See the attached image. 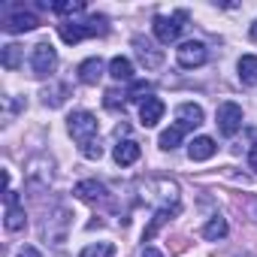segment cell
I'll use <instances>...</instances> for the list:
<instances>
[{"label": "cell", "instance_id": "2", "mask_svg": "<svg viewBox=\"0 0 257 257\" xmlns=\"http://www.w3.org/2000/svg\"><path fill=\"white\" fill-rule=\"evenodd\" d=\"M109 28H106V19L103 16H94V19H88V22H61L58 25V34H61V40L64 43H79V40H85V37H103Z\"/></svg>", "mask_w": 257, "mask_h": 257}, {"label": "cell", "instance_id": "31", "mask_svg": "<svg viewBox=\"0 0 257 257\" xmlns=\"http://www.w3.org/2000/svg\"><path fill=\"white\" fill-rule=\"evenodd\" d=\"M16 257H43V254H40L37 248H31V245H25V248H22V251H19Z\"/></svg>", "mask_w": 257, "mask_h": 257}, {"label": "cell", "instance_id": "26", "mask_svg": "<svg viewBox=\"0 0 257 257\" xmlns=\"http://www.w3.org/2000/svg\"><path fill=\"white\" fill-rule=\"evenodd\" d=\"M52 10L61 13V16H76V13L85 10V4H82V0H73V4H52Z\"/></svg>", "mask_w": 257, "mask_h": 257}, {"label": "cell", "instance_id": "3", "mask_svg": "<svg viewBox=\"0 0 257 257\" xmlns=\"http://www.w3.org/2000/svg\"><path fill=\"white\" fill-rule=\"evenodd\" d=\"M67 131H70V137H73L79 146H88L91 140H97V118H94L91 112L79 109V112H73V115H70Z\"/></svg>", "mask_w": 257, "mask_h": 257}, {"label": "cell", "instance_id": "12", "mask_svg": "<svg viewBox=\"0 0 257 257\" xmlns=\"http://www.w3.org/2000/svg\"><path fill=\"white\" fill-rule=\"evenodd\" d=\"M28 182L37 185V188H46V185L52 182V161H46V158H34V161L28 164Z\"/></svg>", "mask_w": 257, "mask_h": 257}, {"label": "cell", "instance_id": "14", "mask_svg": "<svg viewBox=\"0 0 257 257\" xmlns=\"http://www.w3.org/2000/svg\"><path fill=\"white\" fill-rule=\"evenodd\" d=\"M176 118H179V127L182 131H191V127H200L203 124V109L197 103H182L176 109Z\"/></svg>", "mask_w": 257, "mask_h": 257}, {"label": "cell", "instance_id": "32", "mask_svg": "<svg viewBox=\"0 0 257 257\" xmlns=\"http://www.w3.org/2000/svg\"><path fill=\"white\" fill-rule=\"evenodd\" d=\"M248 167L257 173V146H254V149H251V155H248Z\"/></svg>", "mask_w": 257, "mask_h": 257}, {"label": "cell", "instance_id": "7", "mask_svg": "<svg viewBox=\"0 0 257 257\" xmlns=\"http://www.w3.org/2000/svg\"><path fill=\"white\" fill-rule=\"evenodd\" d=\"M215 118H218V121H215L218 131H221L224 137H236L239 127H242V106H236V103H221Z\"/></svg>", "mask_w": 257, "mask_h": 257}, {"label": "cell", "instance_id": "6", "mask_svg": "<svg viewBox=\"0 0 257 257\" xmlns=\"http://www.w3.org/2000/svg\"><path fill=\"white\" fill-rule=\"evenodd\" d=\"M185 22H188V13H173V16H158L155 19V37L161 43H176L185 31Z\"/></svg>", "mask_w": 257, "mask_h": 257}, {"label": "cell", "instance_id": "24", "mask_svg": "<svg viewBox=\"0 0 257 257\" xmlns=\"http://www.w3.org/2000/svg\"><path fill=\"white\" fill-rule=\"evenodd\" d=\"M182 134H185V131H182V127H179V124H173V127H167V131L161 134V140H158V146H161L164 152H173V149H176V146L182 143Z\"/></svg>", "mask_w": 257, "mask_h": 257}, {"label": "cell", "instance_id": "34", "mask_svg": "<svg viewBox=\"0 0 257 257\" xmlns=\"http://www.w3.org/2000/svg\"><path fill=\"white\" fill-rule=\"evenodd\" d=\"M251 40H257V22L251 25Z\"/></svg>", "mask_w": 257, "mask_h": 257}, {"label": "cell", "instance_id": "20", "mask_svg": "<svg viewBox=\"0 0 257 257\" xmlns=\"http://www.w3.org/2000/svg\"><path fill=\"white\" fill-rule=\"evenodd\" d=\"M236 70H239V79L245 85H257V55H242Z\"/></svg>", "mask_w": 257, "mask_h": 257}, {"label": "cell", "instance_id": "27", "mask_svg": "<svg viewBox=\"0 0 257 257\" xmlns=\"http://www.w3.org/2000/svg\"><path fill=\"white\" fill-rule=\"evenodd\" d=\"M124 97H127V94H118V91L112 88V91H106L103 103H106V109H124Z\"/></svg>", "mask_w": 257, "mask_h": 257}, {"label": "cell", "instance_id": "15", "mask_svg": "<svg viewBox=\"0 0 257 257\" xmlns=\"http://www.w3.org/2000/svg\"><path fill=\"white\" fill-rule=\"evenodd\" d=\"M79 82L82 85H97L100 79H103V61L100 58H88V61H82L79 64Z\"/></svg>", "mask_w": 257, "mask_h": 257}, {"label": "cell", "instance_id": "23", "mask_svg": "<svg viewBox=\"0 0 257 257\" xmlns=\"http://www.w3.org/2000/svg\"><path fill=\"white\" fill-rule=\"evenodd\" d=\"M4 224H7V230H22L25 224H28V215H25V206H7V218H4Z\"/></svg>", "mask_w": 257, "mask_h": 257}, {"label": "cell", "instance_id": "13", "mask_svg": "<svg viewBox=\"0 0 257 257\" xmlns=\"http://www.w3.org/2000/svg\"><path fill=\"white\" fill-rule=\"evenodd\" d=\"M161 118H164V100H158V97H146V100L140 103V121H143L146 127H155Z\"/></svg>", "mask_w": 257, "mask_h": 257}, {"label": "cell", "instance_id": "18", "mask_svg": "<svg viewBox=\"0 0 257 257\" xmlns=\"http://www.w3.org/2000/svg\"><path fill=\"white\" fill-rule=\"evenodd\" d=\"M67 97H70V88H67L64 82H52L49 88H43V103H46V106H52V109L64 106V103H67Z\"/></svg>", "mask_w": 257, "mask_h": 257}, {"label": "cell", "instance_id": "10", "mask_svg": "<svg viewBox=\"0 0 257 257\" xmlns=\"http://www.w3.org/2000/svg\"><path fill=\"white\" fill-rule=\"evenodd\" d=\"M134 49H137V58L146 64V70H158V67L164 64V52H161L152 40H146V37H134Z\"/></svg>", "mask_w": 257, "mask_h": 257}, {"label": "cell", "instance_id": "29", "mask_svg": "<svg viewBox=\"0 0 257 257\" xmlns=\"http://www.w3.org/2000/svg\"><path fill=\"white\" fill-rule=\"evenodd\" d=\"M152 91V85L149 82H137L131 91H127V97H131V100H146V94Z\"/></svg>", "mask_w": 257, "mask_h": 257}, {"label": "cell", "instance_id": "33", "mask_svg": "<svg viewBox=\"0 0 257 257\" xmlns=\"http://www.w3.org/2000/svg\"><path fill=\"white\" fill-rule=\"evenodd\" d=\"M143 257H164V254H161L158 248H146V251H143Z\"/></svg>", "mask_w": 257, "mask_h": 257}, {"label": "cell", "instance_id": "19", "mask_svg": "<svg viewBox=\"0 0 257 257\" xmlns=\"http://www.w3.org/2000/svg\"><path fill=\"white\" fill-rule=\"evenodd\" d=\"M109 76L112 79H118V82H131L134 79V64H131V58H112L109 61Z\"/></svg>", "mask_w": 257, "mask_h": 257}, {"label": "cell", "instance_id": "16", "mask_svg": "<svg viewBox=\"0 0 257 257\" xmlns=\"http://www.w3.org/2000/svg\"><path fill=\"white\" fill-rule=\"evenodd\" d=\"M140 161V146L134 143V140H121L118 146H115V164L118 167H131V164H137Z\"/></svg>", "mask_w": 257, "mask_h": 257}, {"label": "cell", "instance_id": "30", "mask_svg": "<svg viewBox=\"0 0 257 257\" xmlns=\"http://www.w3.org/2000/svg\"><path fill=\"white\" fill-rule=\"evenodd\" d=\"M4 103H7V121H13V115H16L19 109H25V103H19V100H13V97H7Z\"/></svg>", "mask_w": 257, "mask_h": 257}, {"label": "cell", "instance_id": "11", "mask_svg": "<svg viewBox=\"0 0 257 257\" xmlns=\"http://www.w3.org/2000/svg\"><path fill=\"white\" fill-rule=\"evenodd\" d=\"M40 25V19L34 16V13H7L4 16V31H10V34H25V31H34Z\"/></svg>", "mask_w": 257, "mask_h": 257}, {"label": "cell", "instance_id": "21", "mask_svg": "<svg viewBox=\"0 0 257 257\" xmlns=\"http://www.w3.org/2000/svg\"><path fill=\"white\" fill-rule=\"evenodd\" d=\"M203 236H206L209 242H218V239H224V236H227V218H221V215H212V218L206 221V227H203Z\"/></svg>", "mask_w": 257, "mask_h": 257}, {"label": "cell", "instance_id": "25", "mask_svg": "<svg viewBox=\"0 0 257 257\" xmlns=\"http://www.w3.org/2000/svg\"><path fill=\"white\" fill-rule=\"evenodd\" d=\"M112 254H115L112 242H91V245H85V248H82V254H79V257H112Z\"/></svg>", "mask_w": 257, "mask_h": 257}, {"label": "cell", "instance_id": "17", "mask_svg": "<svg viewBox=\"0 0 257 257\" xmlns=\"http://www.w3.org/2000/svg\"><path fill=\"white\" fill-rule=\"evenodd\" d=\"M215 140L212 137H197V140H191V146H188V155H191V161H209L212 155H215Z\"/></svg>", "mask_w": 257, "mask_h": 257}, {"label": "cell", "instance_id": "1", "mask_svg": "<svg viewBox=\"0 0 257 257\" xmlns=\"http://www.w3.org/2000/svg\"><path fill=\"white\" fill-rule=\"evenodd\" d=\"M140 197H143V203H149V206H158V212H179V200H182V194H179V185L173 182V179H146L143 185H140Z\"/></svg>", "mask_w": 257, "mask_h": 257}, {"label": "cell", "instance_id": "22", "mask_svg": "<svg viewBox=\"0 0 257 257\" xmlns=\"http://www.w3.org/2000/svg\"><path fill=\"white\" fill-rule=\"evenodd\" d=\"M22 55H25V49L16 46V43H10V46L0 49V64H4L7 70H19L22 67Z\"/></svg>", "mask_w": 257, "mask_h": 257}, {"label": "cell", "instance_id": "4", "mask_svg": "<svg viewBox=\"0 0 257 257\" xmlns=\"http://www.w3.org/2000/svg\"><path fill=\"white\" fill-rule=\"evenodd\" d=\"M55 67H58V52L52 43H40L31 49V73L37 79H49L55 73Z\"/></svg>", "mask_w": 257, "mask_h": 257}, {"label": "cell", "instance_id": "8", "mask_svg": "<svg viewBox=\"0 0 257 257\" xmlns=\"http://www.w3.org/2000/svg\"><path fill=\"white\" fill-rule=\"evenodd\" d=\"M206 58H209V52H206V46L203 43H197V40H188V43H182L179 49H176V61L182 64V67H203L206 64Z\"/></svg>", "mask_w": 257, "mask_h": 257}, {"label": "cell", "instance_id": "5", "mask_svg": "<svg viewBox=\"0 0 257 257\" xmlns=\"http://www.w3.org/2000/svg\"><path fill=\"white\" fill-rule=\"evenodd\" d=\"M70 209H64V206H58L55 212H49L46 215V221H43V236L52 242V245H61L64 239H67V233H70Z\"/></svg>", "mask_w": 257, "mask_h": 257}, {"label": "cell", "instance_id": "28", "mask_svg": "<svg viewBox=\"0 0 257 257\" xmlns=\"http://www.w3.org/2000/svg\"><path fill=\"white\" fill-rule=\"evenodd\" d=\"M82 155H85L88 161H100V158H103V146H100V140H91L88 146H82Z\"/></svg>", "mask_w": 257, "mask_h": 257}, {"label": "cell", "instance_id": "9", "mask_svg": "<svg viewBox=\"0 0 257 257\" xmlns=\"http://www.w3.org/2000/svg\"><path fill=\"white\" fill-rule=\"evenodd\" d=\"M76 197L85 200L88 206H106V203H109V191H106V185L97 182V179L79 182V185H76Z\"/></svg>", "mask_w": 257, "mask_h": 257}]
</instances>
